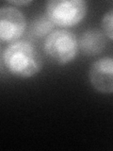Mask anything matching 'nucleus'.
<instances>
[{
    "label": "nucleus",
    "mask_w": 113,
    "mask_h": 151,
    "mask_svg": "<svg viewBox=\"0 0 113 151\" xmlns=\"http://www.w3.org/2000/svg\"><path fill=\"white\" fill-rule=\"evenodd\" d=\"M2 63L11 74L24 78L33 77L42 68L41 56L26 41H17L7 46L2 53Z\"/></svg>",
    "instance_id": "f257e3e1"
},
{
    "label": "nucleus",
    "mask_w": 113,
    "mask_h": 151,
    "mask_svg": "<svg viewBox=\"0 0 113 151\" xmlns=\"http://www.w3.org/2000/svg\"><path fill=\"white\" fill-rule=\"evenodd\" d=\"M88 12L84 0H51L46 4V17L56 26L71 27L85 18Z\"/></svg>",
    "instance_id": "f03ea898"
},
{
    "label": "nucleus",
    "mask_w": 113,
    "mask_h": 151,
    "mask_svg": "<svg viewBox=\"0 0 113 151\" xmlns=\"http://www.w3.org/2000/svg\"><path fill=\"white\" fill-rule=\"evenodd\" d=\"M78 42L73 32L59 29L46 37L44 49L47 57L56 63L63 65L71 63L78 53Z\"/></svg>",
    "instance_id": "7ed1b4c3"
},
{
    "label": "nucleus",
    "mask_w": 113,
    "mask_h": 151,
    "mask_svg": "<svg viewBox=\"0 0 113 151\" xmlns=\"http://www.w3.org/2000/svg\"><path fill=\"white\" fill-rule=\"evenodd\" d=\"M26 27L24 13L11 5L2 6L0 9V39L2 42H16Z\"/></svg>",
    "instance_id": "20e7f679"
},
{
    "label": "nucleus",
    "mask_w": 113,
    "mask_h": 151,
    "mask_svg": "<svg viewBox=\"0 0 113 151\" xmlns=\"http://www.w3.org/2000/svg\"><path fill=\"white\" fill-rule=\"evenodd\" d=\"M89 80L97 92L113 93V58L104 57L94 61L89 71Z\"/></svg>",
    "instance_id": "39448f33"
},
{
    "label": "nucleus",
    "mask_w": 113,
    "mask_h": 151,
    "mask_svg": "<svg viewBox=\"0 0 113 151\" xmlns=\"http://www.w3.org/2000/svg\"><path fill=\"white\" fill-rule=\"evenodd\" d=\"M106 36L97 28L88 29L80 36L78 47L86 56H96L106 48Z\"/></svg>",
    "instance_id": "423d86ee"
},
{
    "label": "nucleus",
    "mask_w": 113,
    "mask_h": 151,
    "mask_svg": "<svg viewBox=\"0 0 113 151\" xmlns=\"http://www.w3.org/2000/svg\"><path fill=\"white\" fill-rule=\"evenodd\" d=\"M54 26L55 25L48 18L41 16L33 22L31 26V32L34 36L39 38L44 37L46 35L48 36L50 33L53 32L52 30H53Z\"/></svg>",
    "instance_id": "0eeeda50"
},
{
    "label": "nucleus",
    "mask_w": 113,
    "mask_h": 151,
    "mask_svg": "<svg viewBox=\"0 0 113 151\" xmlns=\"http://www.w3.org/2000/svg\"><path fill=\"white\" fill-rule=\"evenodd\" d=\"M101 25L106 36L110 40H113V9H110L104 14Z\"/></svg>",
    "instance_id": "6e6552de"
},
{
    "label": "nucleus",
    "mask_w": 113,
    "mask_h": 151,
    "mask_svg": "<svg viewBox=\"0 0 113 151\" xmlns=\"http://www.w3.org/2000/svg\"><path fill=\"white\" fill-rule=\"evenodd\" d=\"M9 4H13V5H27V4H30L31 1H11L9 2Z\"/></svg>",
    "instance_id": "1a4fd4ad"
}]
</instances>
